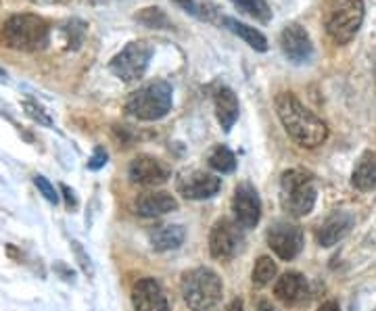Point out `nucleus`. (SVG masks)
Listing matches in <instances>:
<instances>
[{
    "instance_id": "f257e3e1",
    "label": "nucleus",
    "mask_w": 376,
    "mask_h": 311,
    "mask_svg": "<svg viewBox=\"0 0 376 311\" xmlns=\"http://www.w3.org/2000/svg\"><path fill=\"white\" fill-rule=\"evenodd\" d=\"M276 113L286 134L303 149H316L328 138L326 124L311 113L295 94L282 92L276 96Z\"/></svg>"
},
{
    "instance_id": "4be33fe9",
    "label": "nucleus",
    "mask_w": 376,
    "mask_h": 311,
    "mask_svg": "<svg viewBox=\"0 0 376 311\" xmlns=\"http://www.w3.org/2000/svg\"><path fill=\"white\" fill-rule=\"evenodd\" d=\"M230 3L247 17L255 19V22H261V24H268L272 19V9L265 0H230Z\"/></svg>"
},
{
    "instance_id": "ddd939ff",
    "label": "nucleus",
    "mask_w": 376,
    "mask_h": 311,
    "mask_svg": "<svg viewBox=\"0 0 376 311\" xmlns=\"http://www.w3.org/2000/svg\"><path fill=\"white\" fill-rule=\"evenodd\" d=\"M132 305L136 311H167V299L155 278H140L132 288Z\"/></svg>"
},
{
    "instance_id": "393cba45",
    "label": "nucleus",
    "mask_w": 376,
    "mask_h": 311,
    "mask_svg": "<svg viewBox=\"0 0 376 311\" xmlns=\"http://www.w3.org/2000/svg\"><path fill=\"white\" fill-rule=\"evenodd\" d=\"M174 3L180 5L186 13H190L199 19H205V22H211L218 15V7L211 3H205V0H174Z\"/></svg>"
},
{
    "instance_id": "a211bd4d",
    "label": "nucleus",
    "mask_w": 376,
    "mask_h": 311,
    "mask_svg": "<svg viewBox=\"0 0 376 311\" xmlns=\"http://www.w3.org/2000/svg\"><path fill=\"white\" fill-rule=\"evenodd\" d=\"M215 115H218V121L222 126L224 132H230L232 126L236 124L238 119V99L236 94L228 88V86H222L215 90Z\"/></svg>"
},
{
    "instance_id": "20e7f679",
    "label": "nucleus",
    "mask_w": 376,
    "mask_h": 311,
    "mask_svg": "<svg viewBox=\"0 0 376 311\" xmlns=\"http://www.w3.org/2000/svg\"><path fill=\"white\" fill-rule=\"evenodd\" d=\"M174 90L167 82L157 80L138 88L126 103V111L140 121H157L172 111Z\"/></svg>"
},
{
    "instance_id": "7ed1b4c3",
    "label": "nucleus",
    "mask_w": 376,
    "mask_h": 311,
    "mask_svg": "<svg viewBox=\"0 0 376 311\" xmlns=\"http://www.w3.org/2000/svg\"><path fill=\"white\" fill-rule=\"evenodd\" d=\"M222 280L209 267H195L182 278V299L190 311H209L222 299Z\"/></svg>"
},
{
    "instance_id": "39448f33",
    "label": "nucleus",
    "mask_w": 376,
    "mask_h": 311,
    "mask_svg": "<svg viewBox=\"0 0 376 311\" xmlns=\"http://www.w3.org/2000/svg\"><path fill=\"white\" fill-rule=\"evenodd\" d=\"M363 0H330L326 13V34L334 44L343 47L355 38L363 24Z\"/></svg>"
},
{
    "instance_id": "4468645a",
    "label": "nucleus",
    "mask_w": 376,
    "mask_h": 311,
    "mask_svg": "<svg viewBox=\"0 0 376 311\" xmlns=\"http://www.w3.org/2000/svg\"><path fill=\"white\" fill-rule=\"evenodd\" d=\"M128 176H130V182H132V184L159 186V184H163V182L170 178V171H167V167H165L159 159L149 157V155H140V157H136V159L130 163Z\"/></svg>"
},
{
    "instance_id": "f704fd0d",
    "label": "nucleus",
    "mask_w": 376,
    "mask_h": 311,
    "mask_svg": "<svg viewBox=\"0 0 376 311\" xmlns=\"http://www.w3.org/2000/svg\"><path fill=\"white\" fill-rule=\"evenodd\" d=\"M7 74H5V69H0V78H5Z\"/></svg>"
},
{
    "instance_id": "423d86ee",
    "label": "nucleus",
    "mask_w": 376,
    "mask_h": 311,
    "mask_svg": "<svg viewBox=\"0 0 376 311\" xmlns=\"http://www.w3.org/2000/svg\"><path fill=\"white\" fill-rule=\"evenodd\" d=\"M316 184L313 176L305 169H288L280 178V201L286 213L303 217L311 213L316 205Z\"/></svg>"
},
{
    "instance_id": "f03ea898",
    "label": "nucleus",
    "mask_w": 376,
    "mask_h": 311,
    "mask_svg": "<svg viewBox=\"0 0 376 311\" xmlns=\"http://www.w3.org/2000/svg\"><path fill=\"white\" fill-rule=\"evenodd\" d=\"M49 40H51L49 24L32 13L9 17L3 30H0V44L22 53L42 51L49 44Z\"/></svg>"
},
{
    "instance_id": "72a5a7b5",
    "label": "nucleus",
    "mask_w": 376,
    "mask_h": 311,
    "mask_svg": "<svg viewBox=\"0 0 376 311\" xmlns=\"http://www.w3.org/2000/svg\"><path fill=\"white\" fill-rule=\"evenodd\" d=\"M226 311H243V301H240V299H234V301L228 305Z\"/></svg>"
},
{
    "instance_id": "1a4fd4ad",
    "label": "nucleus",
    "mask_w": 376,
    "mask_h": 311,
    "mask_svg": "<svg viewBox=\"0 0 376 311\" xmlns=\"http://www.w3.org/2000/svg\"><path fill=\"white\" fill-rule=\"evenodd\" d=\"M243 244V234L238 224L230 219H218L209 234V253L215 259H230Z\"/></svg>"
},
{
    "instance_id": "c756f323",
    "label": "nucleus",
    "mask_w": 376,
    "mask_h": 311,
    "mask_svg": "<svg viewBox=\"0 0 376 311\" xmlns=\"http://www.w3.org/2000/svg\"><path fill=\"white\" fill-rule=\"evenodd\" d=\"M107 151L103 149V146H97L95 149V155L90 157V161H88V169H92V171H97V169H101V167H105L107 165Z\"/></svg>"
},
{
    "instance_id": "cd10ccee",
    "label": "nucleus",
    "mask_w": 376,
    "mask_h": 311,
    "mask_svg": "<svg viewBox=\"0 0 376 311\" xmlns=\"http://www.w3.org/2000/svg\"><path fill=\"white\" fill-rule=\"evenodd\" d=\"M72 249H74V255H76L78 265L82 267V271H84L88 278H92V276H95V265H92V261H90V255L84 251V246H82L78 240H72Z\"/></svg>"
},
{
    "instance_id": "7c9ffc66",
    "label": "nucleus",
    "mask_w": 376,
    "mask_h": 311,
    "mask_svg": "<svg viewBox=\"0 0 376 311\" xmlns=\"http://www.w3.org/2000/svg\"><path fill=\"white\" fill-rule=\"evenodd\" d=\"M61 192H63V196H65V201H67V207L72 209V207H76L78 205V199H76V194H74V190L70 188V186H61Z\"/></svg>"
},
{
    "instance_id": "6e6552de",
    "label": "nucleus",
    "mask_w": 376,
    "mask_h": 311,
    "mask_svg": "<svg viewBox=\"0 0 376 311\" xmlns=\"http://www.w3.org/2000/svg\"><path fill=\"white\" fill-rule=\"evenodd\" d=\"M268 246L280 257L282 261L295 259L303 249V232L297 224L291 221H276L268 230Z\"/></svg>"
},
{
    "instance_id": "f3484780",
    "label": "nucleus",
    "mask_w": 376,
    "mask_h": 311,
    "mask_svg": "<svg viewBox=\"0 0 376 311\" xmlns=\"http://www.w3.org/2000/svg\"><path fill=\"white\" fill-rule=\"evenodd\" d=\"M353 221H355L353 215L347 211H334L332 215H328L318 230L320 246H332L338 240H343L349 234V230L353 228Z\"/></svg>"
},
{
    "instance_id": "dca6fc26",
    "label": "nucleus",
    "mask_w": 376,
    "mask_h": 311,
    "mask_svg": "<svg viewBox=\"0 0 376 311\" xmlns=\"http://www.w3.org/2000/svg\"><path fill=\"white\" fill-rule=\"evenodd\" d=\"M134 209L140 217H159L172 211H178V201L174 194L159 190V192H145L136 199Z\"/></svg>"
},
{
    "instance_id": "9b49d317",
    "label": "nucleus",
    "mask_w": 376,
    "mask_h": 311,
    "mask_svg": "<svg viewBox=\"0 0 376 311\" xmlns=\"http://www.w3.org/2000/svg\"><path fill=\"white\" fill-rule=\"evenodd\" d=\"M280 49L293 63H307L313 55L311 38L299 24H288L280 34Z\"/></svg>"
},
{
    "instance_id": "f8f14e48",
    "label": "nucleus",
    "mask_w": 376,
    "mask_h": 311,
    "mask_svg": "<svg viewBox=\"0 0 376 311\" xmlns=\"http://www.w3.org/2000/svg\"><path fill=\"white\" fill-rule=\"evenodd\" d=\"M222 182L220 178H215L213 174H207V171H188V174H182L178 178V192L188 199V201H203V199H209L213 196L218 190H220Z\"/></svg>"
},
{
    "instance_id": "c85d7f7f",
    "label": "nucleus",
    "mask_w": 376,
    "mask_h": 311,
    "mask_svg": "<svg viewBox=\"0 0 376 311\" xmlns=\"http://www.w3.org/2000/svg\"><path fill=\"white\" fill-rule=\"evenodd\" d=\"M34 184H36V188L40 190V194H42L49 203H53V205L59 203V192L55 190V186H53L44 176H34Z\"/></svg>"
},
{
    "instance_id": "bb28decb",
    "label": "nucleus",
    "mask_w": 376,
    "mask_h": 311,
    "mask_svg": "<svg viewBox=\"0 0 376 311\" xmlns=\"http://www.w3.org/2000/svg\"><path fill=\"white\" fill-rule=\"evenodd\" d=\"M24 111H26L28 117H32L34 121H38V124H42V126H53L51 115H49L38 103H34V101H24Z\"/></svg>"
},
{
    "instance_id": "412c9836",
    "label": "nucleus",
    "mask_w": 376,
    "mask_h": 311,
    "mask_svg": "<svg viewBox=\"0 0 376 311\" xmlns=\"http://www.w3.org/2000/svg\"><path fill=\"white\" fill-rule=\"evenodd\" d=\"M222 26L226 30H230L232 34H236L238 38H243L251 49L259 51V53H265L268 51V40L261 32H257L255 28L238 22V19H232V17H222Z\"/></svg>"
},
{
    "instance_id": "5701e85b",
    "label": "nucleus",
    "mask_w": 376,
    "mask_h": 311,
    "mask_svg": "<svg viewBox=\"0 0 376 311\" xmlns=\"http://www.w3.org/2000/svg\"><path fill=\"white\" fill-rule=\"evenodd\" d=\"M209 167L218 174H232L236 169V157L228 146H215L209 155Z\"/></svg>"
},
{
    "instance_id": "aec40b11",
    "label": "nucleus",
    "mask_w": 376,
    "mask_h": 311,
    "mask_svg": "<svg viewBox=\"0 0 376 311\" xmlns=\"http://www.w3.org/2000/svg\"><path fill=\"white\" fill-rule=\"evenodd\" d=\"M351 184L361 192L376 188V153L374 151H366L359 157L351 176Z\"/></svg>"
},
{
    "instance_id": "6ab92c4d",
    "label": "nucleus",
    "mask_w": 376,
    "mask_h": 311,
    "mask_svg": "<svg viewBox=\"0 0 376 311\" xmlns=\"http://www.w3.org/2000/svg\"><path fill=\"white\" fill-rule=\"evenodd\" d=\"M186 238V230L178 224H165V226H159L155 230L149 232V242H151V249L153 251H172V249H178Z\"/></svg>"
},
{
    "instance_id": "2f4dec72",
    "label": "nucleus",
    "mask_w": 376,
    "mask_h": 311,
    "mask_svg": "<svg viewBox=\"0 0 376 311\" xmlns=\"http://www.w3.org/2000/svg\"><path fill=\"white\" fill-rule=\"evenodd\" d=\"M318 311H341V307H338V303L336 301H326V303H322L320 305V309Z\"/></svg>"
},
{
    "instance_id": "a878e982",
    "label": "nucleus",
    "mask_w": 376,
    "mask_h": 311,
    "mask_svg": "<svg viewBox=\"0 0 376 311\" xmlns=\"http://www.w3.org/2000/svg\"><path fill=\"white\" fill-rule=\"evenodd\" d=\"M136 22H140L142 26L147 28H153V30H170L172 24L167 19V15L157 9V7H149V9H142L138 15H136Z\"/></svg>"
},
{
    "instance_id": "473e14b6",
    "label": "nucleus",
    "mask_w": 376,
    "mask_h": 311,
    "mask_svg": "<svg viewBox=\"0 0 376 311\" xmlns=\"http://www.w3.org/2000/svg\"><path fill=\"white\" fill-rule=\"evenodd\" d=\"M257 311H278V309L272 307L268 301H259V303H257Z\"/></svg>"
},
{
    "instance_id": "b1692460",
    "label": "nucleus",
    "mask_w": 376,
    "mask_h": 311,
    "mask_svg": "<svg viewBox=\"0 0 376 311\" xmlns=\"http://www.w3.org/2000/svg\"><path fill=\"white\" fill-rule=\"evenodd\" d=\"M276 271H278V267H276V263L272 261V257H259L257 261H255V267H253V274H251V282H253V286H257V288H263V286H268L274 278H276Z\"/></svg>"
},
{
    "instance_id": "9d476101",
    "label": "nucleus",
    "mask_w": 376,
    "mask_h": 311,
    "mask_svg": "<svg viewBox=\"0 0 376 311\" xmlns=\"http://www.w3.org/2000/svg\"><path fill=\"white\" fill-rule=\"evenodd\" d=\"M232 209H234V215H236V221L240 228L257 226V221L261 217V199L249 182H243L236 186L234 196H232Z\"/></svg>"
},
{
    "instance_id": "2eb2a0df",
    "label": "nucleus",
    "mask_w": 376,
    "mask_h": 311,
    "mask_svg": "<svg viewBox=\"0 0 376 311\" xmlns=\"http://www.w3.org/2000/svg\"><path fill=\"white\" fill-rule=\"evenodd\" d=\"M274 294L284 305H299V303H303L307 299V294H309L305 276H301L299 271L282 274L276 280V284H274Z\"/></svg>"
},
{
    "instance_id": "0eeeda50",
    "label": "nucleus",
    "mask_w": 376,
    "mask_h": 311,
    "mask_svg": "<svg viewBox=\"0 0 376 311\" xmlns=\"http://www.w3.org/2000/svg\"><path fill=\"white\" fill-rule=\"evenodd\" d=\"M153 57V49L147 42H130L120 55H115L109 63V69L113 76H117L124 82L140 80L149 67V61Z\"/></svg>"
}]
</instances>
